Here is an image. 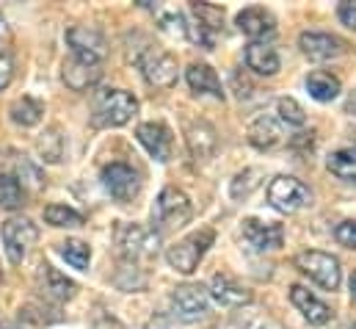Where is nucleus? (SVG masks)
Segmentation results:
<instances>
[{
	"mask_svg": "<svg viewBox=\"0 0 356 329\" xmlns=\"http://www.w3.org/2000/svg\"><path fill=\"white\" fill-rule=\"evenodd\" d=\"M138 111V100L124 89H105L94 102V125L99 128H122Z\"/></svg>",
	"mask_w": 356,
	"mask_h": 329,
	"instance_id": "f257e3e1",
	"label": "nucleus"
},
{
	"mask_svg": "<svg viewBox=\"0 0 356 329\" xmlns=\"http://www.w3.org/2000/svg\"><path fill=\"white\" fill-rule=\"evenodd\" d=\"M213 238H216V236H213L210 227L185 236L182 241H177L175 247H169V252H166L169 266H172L175 271H179V274H193L196 266H199V260L207 254V249L213 247Z\"/></svg>",
	"mask_w": 356,
	"mask_h": 329,
	"instance_id": "f03ea898",
	"label": "nucleus"
},
{
	"mask_svg": "<svg viewBox=\"0 0 356 329\" xmlns=\"http://www.w3.org/2000/svg\"><path fill=\"white\" fill-rule=\"evenodd\" d=\"M193 216V208H191V199L185 191H179L175 185L163 188L155 208H152V222L158 230H175V227H182L188 224Z\"/></svg>",
	"mask_w": 356,
	"mask_h": 329,
	"instance_id": "7ed1b4c3",
	"label": "nucleus"
},
{
	"mask_svg": "<svg viewBox=\"0 0 356 329\" xmlns=\"http://www.w3.org/2000/svg\"><path fill=\"white\" fill-rule=\"evenodd\" d=\"M268 202L279 213H298L301 208H307L312 202V194L301 180H296L290 174H279L268 185Z\"/></svg>",
	"mask_w": 356,
	"mask_h": 329,
	"instance_id": "20e7f679",
	"label": "nucleus"
},
{
	"mask_svg": "<svg viewBox=\"0 0 356 329\" xmlns=\"http://www.w3.org/2000/svg\"><path fill=\"white\" fill-rule=\"evenodd\" d=\"M296 266H298L312 282H318L321 288H326V291H337V288H340L343 268H340V260H337L334 254L309 249V252L296 254Z\"/></svg>",
	"mask_w": 356,
	"mask_h": 329,
	"instance_id": "39448f33",
	"label": "nucleus"
},
{
	"mask_svg": "<svg viewBox=\"0 0 356 329\" xmlns=\"http://www.w3.org/2000/svg\"><path fill=\"white\" fill-rule=\"evenodd\" d=\"M193 20H188V39L204 50H213L216 36L224 31V11L210 3H193Z\"/></svg>",
	"mask_w": 356,
	"mask_h": 329,
	"instance_id": "423d86ee",
	"label": "nucleus"
},
{
	"mask_svg": "<svg viewBox=\"0 0 356 329\" xmlns=\"http://www.w3.org/2000/svg\"><path fill=\"white\" fill-rule=\"evenodd\" d=\"M0 238H3V247H6V254L11 263H22V257L31 252V247L36 244L39 238V230L31 219L25 216H11L3 222L0 227Z\"/></svg>",
	"mask_w": 356,
	"mask_h": 329,
	"instance_id": "0eeeda50",
	"label": "nucleus"
},
{
	"mask_svg": "<svg viewBox=\"0 0 356 329\" xmlns=\"http://www.w3.org/2000/svg\"><path fill=\"white\" fill-rule=\"evenodd\" d=\"M116 244L124 257L130 260H149L161 249V236L141 224H122L116 230Z\"/></svg>",
	"mask_w": 356,
	"mask_h": 329,
	"instance_id": "6e6552de",
	"label": "nucleus"
},
{
	"mask_svg": "<svg viewBox=\"0 0 356 329\" xmlns=\"http://www.w3.org/2000/svg\"><path fill=\"white\" fill-rule=\"evenodd\" d=\"M67 45L72 50V59L81 64L99 67V61L108 56V45H105L102 33L94 28H86V25H72L67 31Z\"/></svg>",
	"mask_w": 356,
	"mask_h": 329,
	"instance_id": "1a4fd4ad",
	"label": "nucleus"
},
{
	"mask_svg": "<svg viewBox=\"0 0 356 329\" xmlns=\"http://www.w3.org/2000/svg\"><path fill=\"white\" fill-rule=\"evenodd\" d=\"M138 70L144 81L155 89H172L177 83V59L163 50H147L138 59Z\"/></svg>",
	"mask_w": 356,
	"mask_h": 329,
	"instance_id": "9d476101",
	"label": "nucleus"
},
{
	"mask_svg": "<svg viewBox=\"0 0 356 329\" xmlns=\"http://www.w3.org/2000/svg\"><path fill=\"white\" fill-rule=\"evenodd\" d=\"M207 291L199 288V285H179L177 291L172 293V307H175V316L185 324H193L199 319L207 316Z\"/></svg>",
	"mask_w": 356,
	"mask_h": 329,
	"instance_id": "9b49d317",
	"label": "nucleus"
},
{
	"mask_svg": "<svg viewBox=\"0 0 356 329\" xmlns=\"http://www.w3.org/2000/svg\"><path fill=\"white\" fill-rule=\"evenodd\" d=\"M298 47L304 56H309L312 61H332L348 53V45L340 36L332 33H318V31H304L298 36Z\"/></svg>",
	"mask_w": 356,
	"mask_h": 329,
	"instance_id": "f8f14e48",
	"label": "nucleus"
},
{
	"mask_svg": "<svg viewBox=\"0 0 356 329\" xmlns=\"http://www.w3.org/2000/svg\"><path fill=\"white\" fill-rule=\"evenodd\" d=\"M102 185H105V191H108L113 199H119V202H130V199L138 194V188H141L136 169L127 164L105 166V169H102Z\"/></svg>",
	"mask_w": 356,
	"mask_h": 329,
	"instance_id": "ddd939ff",
	"label": "nucleus"
},
{
	"mask_svg": "<svg viewBox=\"0 0 356 329\" xmlns=\"http://www.w3.org/2000/svg\"><path fill=\"white\" fill-rule=\"evenodd\" d=\"M136 136H138V141H141V147L158 161V164H166L169 158H172V130L166 128V125H161V122H144V125H138V130H136Z\"/></svg>",
	"mask_w": 356,
	"mask_h": 329,
	"instance_id": "4468645a",
	"label": "nucleus"
},
{
	"mask_svg": "<svg viewBox=\"0 0 356 329\" xmlns=\"http://www.w3.org/2000/svg\"><path fill=\"white\" fill-rule=\"evenodd\" d=\"M290 302L296 305V310L309 321V324H315V327H323V324H329L332 321V307L326 305V302H321L312 291H307L304 285H293L290 288Z\"/></svg>",
	"mask_w": 356,
	"mask_h": 329,
	"instance_id": "2eb2a0df",
	"label": "nucleus"
},
{
	"mask_svg": "<svg viewBox=\"0 0 356 329\" xmlns=\"http://www.w3.org/2000/svg\"><path fill=\"white\" fill-rule=\"evenodd\" d=\"M243 241L254 252H266V249H279L284 241V230L282 224H270L260 219H246L243 222Z\"/></svg>",
	"mask_w": 356,
	"mask_h": 329,
	"instance_id": "dca6fc26",
	"label": "nucleus"
},
{
	"mask_svg": "<svg viewBox=\"0 0 356 329\" xmlns=\"http://www.w3.org/2000/svg\"><path fill=\"white\" fill-rule=\"evenodd\" d=\"M238 28L252 42H263V39H270L276 33V20H273V14L268 8L252 6V8H243L238 14Z\"/></svg>",
	"mask_w": 356,
	"mask_h": 329,
	"instance_id": "f3484780",
	"label": "nucleus"
},
{
	"mask_svg": "<svg viewBox=\"0 0 356 329\" xmlns=\"http://www.w3.org/2000/svg\"><path fill=\"white\" fill-rule=\"evenodd\" d=\"M185 144L193 155V161H210L218 150V136L210 122H193L185 130Z\"/></svg>",
	"mask_w": 356,
	"mask_h": 329,
	"instance_id": "a211bd4d",
	"label": "nucleus"
},
{
	"mask_svg": "<svg viewBox=\"0 0 356 329\" xmlns=\"http://www.w3.org/2000/svg\"><path fill=\"white\" fill-rule=\"evenodd\" d=\"M210 296H213L216 302L227 305V307H243V305H249V302L254 299L246 285H241L238 280H232V277H227V274H216V277H213V282H210Z\"/></svg>",
	"mask_w": 356,
	"mask_h": 329,
	"instance_id": "6ab92c4d",
	"label": "nucleus"
},
{
	"mask_svg": "<svg viewBox=\"0 0 356 329\" xmlns=\"http://www.w3.org/2000/svg\"><path fill=\"white\" fill-rule=\"evenodd\" d=\"M246 67L252 70V72H257V75H276L279 72V56H276V50L266 45V42H252L249 47H246Z\"/></svg>",
	"mask_w": 356,
	"mask_h": 329,
	"instance_id": "aec40b11",
	"label": "nucleus"
},
{
	"mask_svg": "<svg viewBox=\"0 0 356 329\" xmlns=\"http://www.w3.org/2000/svg\"><path fill=\"white\" fill-rule=\"evenodd\" d=\"M249 144L257 147V150H273L282 144V128L273 116H257L252 125H249Z\"/></svg>",
	"mask_w": 356,
	"mask_h": 329,
	"instance_id": "412c9836",
	"label": "nucleus"
},
{
	"mask_svg": "<svg viewBox=\"0 0 356 329\" xmlns=\"http://www.w3.org/2000/svg\"><path fill=\"white\" fill-rule=\"evenodd\" d=\"M185 78H188V86L196 94H210L216 100H224V89H221V81H218V75H216L213 67H207V64H191L188 72H185Z\"/></svg>",
	"mask_w": 356,
	"mask_h": 329,
	"instance_id": "4be33fe9",
	"label": "nucleus"
},
{
	"mask_svg": "<svg viewBox=\"0 0 356 329\" xmlns=\"http://www.w3.org/2000/svg\"><path fill=\"white\" fill-rule=\"evenodd\" d=\"M64 81L72 91H86L94 83L99 81V67H91V64H81V61H67L64 64Z\"/></svg>",
	"mask_w": 356,
	"mask_h": 329,
	"instance_id": "5701e85b",
	"label": "nucleus"
},
{
	"mask_svg": "<svg viewBox=\"0 0 356 329\" xmlns=\"http://www.w3.org/2000/svg\"><path fill=\"white\" fill-rule=\"evenodd\" d=\"M340 78H334L332 72H323V70H318V72H312L309 78H307V91H309V97L312 100H318V102H332L337 94H340Z\"/></svg>",
	"mask_w": 356,
	"mask_h": 329,
	"instance_id": "b1692460",
	"label": "nucleus"
},
{
	"mask_svg": "<svg viewBox=\"0 0 356 329\" xmlns=\"http://www.w3.org/2000/svg\"><path fill=\"white\" fill-rule=\"evenodd\" d=\"M8 114H11V119H14L17 125H22V128H33V125L42 122L44 108H42V102L33 100V97H19V100L11 102Z\"/></svg>",
	"mask_w": 356,
	"mask_h": 329,
	"instance_id": "393cba45",
	"label": "nucleus"
},
{
	"mask_svg": "<svg viewBox=\"0 0 356 329\" xmlns=\"http://www.w3.org/2000/svg\"><path fill=\"white\" fill-rule=\"evenodd\" d=\"M326 166H329V171H332L334 177H340L343 183L356 185V153H351V150H337V153L329 155Z\"/></svg>",
	"mask_w": 356,
	"mask_h": 329,
	"instance_id": "a878e982",
	"label": "nucleus"
},
{
	"mask_svg": "<svg viewBox=\"0 0 356 329\" xmlns=\"http://www.w3.org/2000/svg\"><path fill=\"white\" fill-rule=\"evenodd\" d=\"M44 291L50 296H56V299H72L75 291H78V285L72 280H67V274H61L58 268L44 266Z\"/></svg>",
	"mask_w": 356,
	"mask_h": 329,
	"instance_id": "bb28decb",
	"label": "nucleus"
},
{
	"mask_svg": "<svg viewBox=\"0 0 356 329\" xmlns=\"http://www.w3.org/2000/svg\"><path fill=\"white\" fill-rule=\"evenodd\" d=\"M260 185H263V169H243L241 174H235V180L229 185V194H232V199H246Z\"/></svg>",
	"mask_w": 356,
	"mask_h": 329,
	"instance_id": "cd10ccee",
	"label": "nucleus"
},
{
	"mask_svg": "<svg viewBox=\"0 0 356 329\" xmlns=\"http://www.w3.org/2000/svg\"><path fill=\"white\" fill-rule=\"evenodd\" d=\"M44 222L53 224V227H81L83 224V216L67 205H47L44 208Z\"/></svg>",
	"mask_w": 356,
	"mask_h": 329,
	"instance_id": "c85d7f7f",
	"label": "nucleus"
},
{
	"mask_svg": "<svg viewBox=\"0 0 356 329\" xmlns=\"http://www.w3.org/2000/svg\"><path fill=\"white\" fill-rule=\"evenodd\" d=\"M61 257L72 266V268H81V271H86L89 268V260H91V249H89V244H83V241H64L61 244Z\"/></svg>",
	"mask_w": 356,
	"mask_h": 329,
	"instance_id": "c756f323",
	"label": "nucleus"
},
{
	"mask_svg": "<svg viewBox=\"0 0 356 329\" xmlns=\"http://www.w3.org/2000/svg\"><path fill=\"white\" fill-rule=\"evenodd\" d=\"M39 153H42V161H47V164H58L61 161V155H64V139H61L58 128H50L39 139Z\"/></svg>",
	"mask_w": 356,
	"mask_h": 329,
	"instance_id": "7c9ffc66",
	"label": "nucleus"
},
{
	"mask_svg": "<svg viewBox=\"0 0 356 329\" xmlns=\"http://www.w3.org/2000/svg\"><path fill=\"white\" fill-rule=\"evenodd\" d=\"M22 205V185L11 174H0V208L14 211Z\"/></svg>",
	"mask_w": 356,
	"mask_h": 329,
	"instance_id": "2f4dec72",
	"label": "nucleus"
},
{
	"mask_svg": "<svg viewBox=\"0 0 356 329\" xmlns=\"http://www.w3.org/2000/svg\"><path fill=\"white\" fill-rule=\"evenodd\" d=\"M276 114H279V119H282V122L296 125V128H301V125L307 122L304 108H301V105H298L293 97H282V100L276 102Z\"/></svg>",
	"mask_w": 356,
	"mask_h": 329,
	"instance_id": "473e14b6",
	"label": "nucleus"
},
{
	"mask_svg": "<svg viewBox=\"0 0 356 329\" xmlns=\"http://www.w3.org/2000/svg\"><path fill=\"white\" fill-rule=\"evenodd\" d=\"M161 28H163L166 33H172V36H179V39L188 36V20H185V14H179V11H163V14H161Z\"/></svg>",
	"mask_w": 356,
	"mask_h": 329,
	"instance_id": "72a5a7b5",
	"label": "nucleus"
},
{
	"mask_svg": "<svg viewBox=\"0 0 356 329\" xmlns=\"http://www.w3.org/2000/svg\"><path fill=\"white\" fill-rule=\"evenodd\" d=\"M334 238L346 249H356V222H343V224H337Z\"/></svg>",
	"mask_w": 356,
	"mask_h": 329,
	"instance_id": "f704fd0d",
	"label": "nucleus"
},
{
	"mask_svg": "<svg viewBox=\"0 0 356 329\" xmlns=\"http://www.w3.org/2000/svg\"><path fill=\"white\" fill-rule=\"evenodd\" d=\"M337 17H340V22H343L346 28L356 31V0H346V3H340Z\"/></svg>",
	"mask_w": 356,
	"mask_h": 329,
	"instance_id": "c9c22d12",
	"label": "nucleus"
},
{
	"mask_svg": "<svg viewBox=\"0 0 356 329\" xmlns=\"http://www.w3.org/2000/svg\"><path fill=\"white\" fill-rule=\"evenodd\" d=\"M11 75H14V67L6 56H0V89H6L11 83Z\"/></svg>",
	"mask_w": 356,
	"mask_h": 329,
	"instance_id": "e433bc0d",
	"label": "nucleus"
},
{
	"mask_svg": "<svg viewBox=\"0 0 356 329\" xmlns=\"http://www.w3.org/2000/svg\"><path fill=\"white\" fill-rule=\"evenodd\" d=\"M346 111L351 114V116H356V89L348 94V102H346Z\"/></svg>",
	"mask_w": 356,
	"mask_h": 329,
	"instance_id": "4c0bfd02",
	"label": "nucleus"
},
{
	"mask_svg": "<svg viewBox=\"0 0 356 329\" xmlns=\"http://www.w3.org/2000/svg\"><path fill=\"white\" fill-rule=\"evenodd\" d=\"M351 291H354V296H356V274L351 277Z\"/></svg>",
	"mask_w": 356,
	"mask_h": 329,
	"instance_id": "58836bf2",
	"label": "nucleus"
},
{
	"mask_svg": "<svg viewBox=\"0 0 356 329\" xmlns=\"http://www.w3.org/2000/svg\"><path fill=\"white\" fill-rule=\"evenodd\" d=\"M260 329H282L279 324H266V327H260Z\"/></svg>",
	"mask_w": 356,
	"mask_h": 329,
	"instance_id": "ea45409f",
	"label": "nucleus"
}]
</instances>
